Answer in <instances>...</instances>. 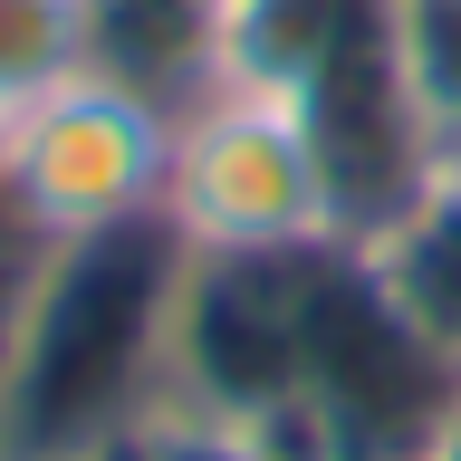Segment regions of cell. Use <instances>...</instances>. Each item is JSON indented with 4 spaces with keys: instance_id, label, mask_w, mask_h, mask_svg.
Instances as JSON below:
<instances>
[{
    "instance_id": "obj_1",
    "label": "cell",
    "mask_w": 461,
    "mask_h": 461,
    "mask_svg": "<svg viewBox=\"0 0 461 461\" xmlns=\"http://www.w3.org/2000/svg\"><path fill=\"white\" fill-rule=\"evenodd\" d=\"M193 269L173 221L39 250L0 356V461H106L125 432L173 413Z\"/></svg>"
},
{
    "instance_id": "obj_2",
    "label": "cell",
    "mask_w": 461,
    "mask_h": 461,
    "mask_svg": "<svg viewBox=\"0 0 461 461\" xmlns=\"http://www.w3.org/2000/svg\"><path fill=\"white\" fill-rule=\"evenodd\" d=\"M164 221L193 259H317L346 250V164L298 77L259 58H202L173 96Z\"/></svg>"
},
{
    "instance_id": "obj_3",
    "label": "cell",
    "mask_w": 461,
    "mask_h": 461,
    "mask_svg": "<svg viewBox=\"0 0 461 461\" xmlns=\"http://www.w3.org/2000/svg\"><path fill=\"white\" fill-rule=\"evenodd\" d=\"M164 164H173V96H154L125 68H86L10 115L0 212L49 250L125 221H164Z\"/></svg>"
},
{
    "instance_id": "obj_4",
    "label": "cell",
    "mask_w": 461,
    "mask_h": 461,
    "mask_svg": "<svg viewBox=\"0 0 461 461\" xmlns=\"http://www.w3.org/2000/svg\"><path fill=\"white\" fill-rule=\"evenodd\" d=\"M384 86L413 154V193L461 183V0H384Z\"/></svg>"
},
{
    "instance_id": "obj_5",
    "label": "cell",
    "mask_w": 461,
    "mask_h": 461,
    "mask_svg": "<svg viewBox=\"0 0 461 461\" xmlns=\"http://www.w3.org/2000/svg\"><path fill=\"white\" fill-rule=\"evenodd\" d=\"M86 68H115L106 0H0V115L39 106Z\"/></svg>"
},
{
    "instance_id": "obj_6",
    "label": "cell",
    "mask_w": 461,
    "mask_h": 461,
    "mask_svg": "<svg viewBox=\"0 0 461 461\" xmlns=\"http://www.w3.org/2000/svg\"><path fill=\"white\" fill-rule=\"evenodd\" d=\"M106 461H288L279 442H259L240 413H202V403H173L144 432H125Z\"/></svg>"
},
{
    "instance_id": "obj_7",
    "label": "cell",
    "mask_w": 461,
    "mask_h": 461,
    "mask_svg": "<svg viewBox=\"0 0 461 461\" xmlns=\"http://www.w3.org/2000/svg\"><path fill=\"white\" fill-rule=\"evenodd\" d=\"M193 10V39H202V58L212 49H240V39H259L269 20H288L298 0H183Z\"/></svg>"
},
{
    "instance_id": "obj_8",
    "label": "cell",
    "mask_w": 461,
    "mask_h": 461,
    "mask_svg": "<svg viewBox=\"0 0 461 461\" xmlns=\"http://www.w3.org/2000/svg\"><path fill=\"white\" fill-rule=\"evenodd\" d=\"M49 240H29L10 212H0V356H10V327H20V298H29V269H39Z\"/></svg>"
},
{
    "instance_id": "obj_9",
    "label": "cell",
    "mask_w": 461,
    "mask_h": 461,
    "mask_svg": "<svg viewBox=\"0 0 461 461\" xmlns=\"http://www.w3.org/2000/svg\"><path fill=\"white\" fill-rule=\"evenodd\" d=\"M413 461H461V375H452V394H442V413L423 423V442H413Z\"/></svg>"
},
{
    "instance_id": "obj_10",
    "label": "cell",
    "mask_w": 461,
    "mask_h": 461,
    "mask_svg": "<svg viewBox=\"0 0 461 461\" xmlns=\"http://www.w3.org/2000/svg\"><path fill=\"white\" fill-rule=\"evenodd\" d=\"M0 135H10V115H0Z\"/></svg>"
}]
</instances>
